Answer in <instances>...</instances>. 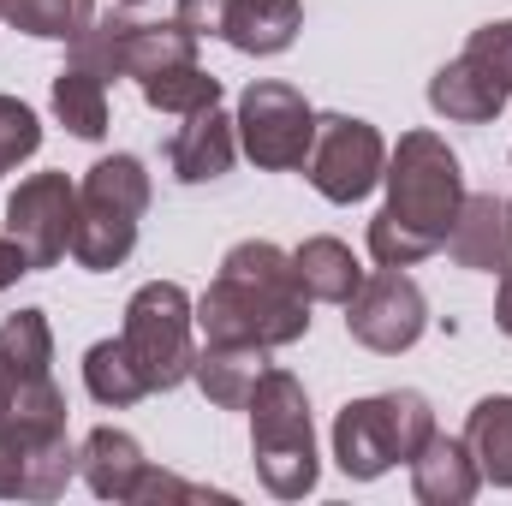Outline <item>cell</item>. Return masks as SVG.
I'll return each instance as SVG.
<instances>
[{"mask_svg":"<svg viewBox=\"0 0 512 506\" xmlns=\"http://www.w3.org/2000/svg\"><path fill=\"white\" fill-rule=\"evenodd\" d=\"M197 328L209 340H233V346H292L310 334V292L298 286L292 251L245 239L233 245L221 274L209 280V292L197 298Z\"/></svg>","mask_w":512,"mask_h":506,"instance_id":"2","label":"cell"},{"mask_svg":"<svg viewBox=\"0 0 512 506\" xmlns=\"http://www.w3.org/2000/svg\"><path fill=\"white\" fill-rule=\"evenodd\" d=\"M233 155H239V120H227L221 102L203 108V114H185V126L173 131V143H167V167H173V179H185V185L221 179V173L233 167Z\"/></svg>","mask_w":512,"mask_h":506,"instance_id":"12","label":"cell"},{"mask_svg":"<svg viewBox=\"0 0 512 506\" xmlns=\"http://www.w3.org/2000/svg\"><path fill=\"white\" fill-rule=\"evenodd\" d=\"M197 304L185 298V286L173 280H149L137 286L126 304V352L137 364V376L149 381V393H167L179 381H191V364H197Z\"/></svg>","mask_w":512,"mask_h":506,"instance_id":"6","label":"cell"},{"mask_svg":"<svg viewBox=\"0 0 512 506\" xmlns=\"http://www.w3.org/2000/svg\"><path fill=\"white\" fill-rule=\"evenodd\" d=\"M72 471H78L72 441L24 447L18 435L0 429V501H54V495H66Z\"/></svg>","mask_w":512,"mask_h":506,"instance_id":"13","label":"cell"},{"mask_svg":"<svg viewBox=\"0 0 512 506\" xmlns=\"http://www.w3.org/2000/svg\"><path fill=\"white\" fill-rule=\"evenodd\" d=\"M316 108L280 84V78H262L239 96V149L251 155L256 167L268 173H292L310 161V143H316Z\"/></svg>","mask_w":512,"mask_h":506,"instance_id":"8","label":"cell"},{"mask_svg":"<svg viewBox=\"0 0 512 506\" xmlns=\"http://www.w3.org/2000/svg\"><path fill=\"white\" fill-rule=\"evenodd\" d=\"M137 90H143V102H149L155 114H203V108H215V102H221V78H215V72H203L197 60H179V66H167V72L143 78Z\"/></svg>","mask_w":512,"mask_h":506,"instance_id":"26","label":"cell"},{"mask_svg":"<svg viewBox=\"0 0 512 506\" xmlns=\"http://www.w3.org/2000/svg\"><path fill=\"white\" fill-rule=\"evenodd\" d=\"M36 149H42V120L18 96H0V173H12L18 161H30Z\"/></svg>","mask_w":512,"mask_h":506,"instance_id":"27","label":"cell"},{"mask_svg":"<svg viewBox=\"0 0 512 506\" xmlns=\"http://www.w3.org/2000/svg\"><path fill=\"white\" fill-rule=\"evenodd\" d=\"M78 471H84L90 495H102V501H131L137 483H143V471H149V459H143L137 435L114 429V423H102V429L84 435V447H78Z\"/></svg>","mask_w":512,"mask_h":506,"instance_id":"17","label":"cell"},{"mask_svg":"<svg viewBox=\"0 0 512 506\" xmlns=\"http://www.w3.org/2000/svg\"><path fill=\"white\" fill-rule=\"evenodd\" d=\"M126 6H143V0H126Z\"/></svg>","mask_w":512,"mask_h":506,"instance_id":"34","label":"cell"},{"mask_svg":"<svg viewBox=\"0 0 512 506\" xmlns=\"http://www.w3.org/2000/svg\"><path fill=\"white\" fill-rule=\"evenodd\" d=\"M54 114L60 126L84 143L108 137V78H96L90 66H60L54 78Z\"/></svg>","mask_w":512,"mask_h":506,"instance_id":"22","label":"cell"},{"mask_svg":"<svg viewBox=\"0 0 512 506\" xmlns=\"http://www.w3.org/2000/svg\"><path fill=\"white\" fill-rule=\"evenodd\" d=\"M292 268H298V286L310 292V304H352L358 298V286H364V268H358V256L352 245H340V239H304L298 251H292Z\"/></svg>","mask_w":512,"mask_h":506,"instance_id":"19","label":"cell"},{"mask_svg":"<svg viewBox=\"0 0 512 506\" xmlns=\"http://www.w3.org/2000/svg\"><path fill=\"white\" fill-rule=\"evenodd\" d=\"M0 376H54V328L42 310H12L0 322Z\"/></svg>","mask_w":512,"mask_h":506,"instance_id":"24","label":"cell"},{"mask_svg":"<svg viewBox=\"0 0 512 506\" xmlns=\"http://www.w3.org/2000/svg\"><path fill=\"white\" fill-rule=\"evenodd\" d=\"M507 102H512V90L495 72H483L471 54L447 60V66L429 78V108H435L441 120H453V126H489V120H501Z\"/></svg>","mask_w":512,"mask_h":506,"instance_id":"14","label":"cell"},{"mask_svg":"<svg viewBox=\"0 0 512 506\" xmlns=\"http://www.w3.org/2000/svg\"><path fill=\"white\" fill-rule=\"evenodd\" d=\"M387 203L370 221V256L382 268H411L447 245L459 203H465V167L435 131H405L387 155Z\"/></svg>","mask_w":512,"mask_h":506,"instance_id":"1","label":"cell"},{"mask_svg":"<svg viewBox=\"0 0 512 506\" xmlns=\"http://www.w3.org/2000/svg\"><path fill=\"white\" fill-rule=\"evenodd\" d=\"M233 18V0H179V24L191 36H221Z\"/></svg>","mask_w":512,"mask_h":506,"instance_id":"30","label":"cell"},{"mask_svg":"<svg viewBox=\"0 0 512 506\" xmlns=\"http://www.w3.org/2000/svg\"><path fill=\"white\" fill-rule=\"evenodd\" d=\"M268 370V346H233V340H209L191 364V381L203 387L209 405L221 411H245L256 393V381Z\"/></svg>","mask_w":512,"mask_h":506,"instance_id":"18","label":"cell"},{"mask_svg":"<svg viewBox=\"0 0 512 506\" xmlns=\"http://www.w3.org/2000/svg\"><path fill=\"white\" fill-rule=\"evenodd\" d=\"M66 48H72V66H90L96 78H137V84L179 66V60H197V36L179 18L173 24H137V18H120V12L96 18Z\"/></svg>","mask_w":512,"mask_h":506,"instance_id":"7","label":"cell"},{"mask_svg":"<svg viewBox=\"0 0 512 506\" xmlns=\"http://www.w3.org/2000/svg\"><path fill=\"white\" fill-rule=\"evenodd\" d=\"M18 274H30V262H24V251H18L12 239H0V292H6Z\"/></svg>","mask_w":512,"mask_h":506,"instance_id":"31","label":"cell"},{"mask_svg":"<svg viewBox=\"0 0 512 506\" xmlns=\"http://www.w3.org/2000/svg\"><path fill=\"white\" fill-rule=\"evenodd\" d=\"M155 501H233V495H209V489H197V483H179L173 471H143V483H137V495H131V506H155Z\"/></svg>","mask_w":512,"mask_h":506,"instance_id":"29","label":"cell"},{"mask_svg":"<svg viewBox=\"0 0 512 506\" xmlns=\"http://www.w3.org/2000/svg\"><path fill=\"white\" fill-rule=\"evenodd\" d=\"M465 54L483 66V72H495L501 84L512 90V18L501 24H483V30H471V42H465Z\"/></svg>","mask_w":512,"mask_h":506,"instance_id":"28","label":"cell"},{"mask_svg":"<svg viewBox=\"0 0 512 506\" xmlns=\"http://www.w3.org/2000/svg\"><path fill=\"white\" fill-rule=\"evenodd\" d=\"M507 227H512V203H507Z\"/></svg>","mask_w":512,"mask_h":506,"instance_id":"33","label":"cell"},{"mask_svg":"<svg viewBox=\"0 0 512 506\" xmlns=\"http://www.w3.org/2000/svg\"><path fill=\"white\" fill-rule=\"evenodd\" d=\"M429 435H435V411L411 387H393V393H376V399H352L334 417V465L352 483H376L393 465H411Z\"/></svg>","mask_w":512,"mask_h":506,"instance_id":"4","label":"cell"},{"mask_svg":"<svg viewBox=\"0 0 512 506\" xmlns=\"http://www.w3.org/2000/svg\"><path fill=\"white\" fill-rule=\"evenodd\" d=\"M465 447L483 471V483L512 489V393H489L465 417Z\"/></svg>","mask_w":512,"mask_h":506,"instance_id":"21","label":"cell"},{"mask_svg":"<svg viewBox=\"0 0 512 506\" xmlns=\"http://www.w3.org/2000/svg\"><path fill=\"white\" fill-rule=\"evenodd\" d=\"M477 489H483V471H477L465 435H441L435 429L423 441V453L411 459V495L423 506H465L477 501Z\"/></svg>","mask_w":512,"mask_h":506,"instance_id":"15","label":"cell"},{"mask_svg":"<svg viewBox=\"0 0 512 506\" xmlns=\"http://www.w3.org/2000/svg\"><path fill=\"white\" fill-rule=\"evenodd\" d=\"M429 328V304H423V286L405 274V268H376L364 274L358 298L346 304V334L382 358H399L423 340Z\"/></svg>","mask_w":512,"mask_h":506,"instance_id":"10","label":"cell"},{"mask_svg":"<svg viewBox=\"0 0 512 506\" xmlns=\"http://www.w3.org/2000/svg\"><path fill=\"white\" fill-rule=\"evenodd\" d=\"M0 18L42 42H78L96 24V0H0Z\"/></svg>","mask_w":512,"mask_h":506,"instance_id":"25","label":"cell"},{"mask_svg":"<svg viewBox=\"0 0 512 506\" xmlns=\"http://www.w3.org/2000/svg\"><path fill=\"white\" fill-rule=\"evenodd\" d=\"M447 256H453L459 268H477V274H501V268L512 262L507 203H501L495 191H483V197L465 191L459 221H453V233H447Z\"/></svg>","mask_w":512,"mask_h":506,"instance_id":"16","label":"cell"},{"mask_svg":"<svg viewBox=\"0 0 512 506\" xmlns=\"http://www.w3.org/2000/svg\"><path fill=\"white\" fill-rule=\"evenodd\" d=\"M72 227H78V185L66 173H30L6 197V239L24 251L30 274L54 268L72 251Z\"/></svg>","mask_w":512,"mask_h":506,"instance_id":"11","label":"cell"},{"mask_svg":"<svg viewBox=\"0 0 512 506\" xmlns=\"http://www.w3.org/2000/svg\"><path fill=\"white\" fill-rule=\"evenodd\" d=\"M149 209V173L137 155H102L78 185V227L72 256L90 274H108L137 251V221Z\"/></svg>","mask_w":512,"mask_h":506,"instance_id":"5","label":"cell"},{"mask_svg":"<svg viewBox=\"0 0 512 506\" xmlns=\"http://www.w3.org/2000/svg\"><path fill=\"white\" fill-rule=\"evenodd\" d=\"M304 30V0H233L227 42L239 54H286Z\"/></svg>","mask_w":512,"mask_h":506,"instance_id":"20","label":"cell"},{"mask_svg":"<svg viewBox=\"0 0 512 506\" xmlns=\"http://www.w3.org/2000/svg\"><path fill=\"white\" fill-rule=\"evenodd\" d=\"M495 322H501V334L512 340V262L501 268V298H495Z\"/></svg>","mask_w":512,"mask_h":506,"instance_id":"32","label":"cell"},{"mask_svg":"<svg viewBox=\"0 0 512 506\" xmlns=\"http://www.w3.org/2000/svg\"><path fill=\"white\" fill-rule=\"evenodd\" d=\"M304 173H310V185H316L328 203H358V197H370L387 173L382 131L370 126V120H352V114H322Z\"/></svg>","mask_w":512,"mask_h":506,"instance_id":"9","label":"cell"},{"mask_svg":"<svg viewBox=\"0 0 512 506\" xmlns=\"http://www.w3.org/2000/svg\"><path fill=\"white\" fill-rule=\"evenodd\" d=\"M84 387H90V399L108 405V411H126L137 399H149V381L137 376L126 340H96V346L84 352Z\"/></svg>","mask_w":512,"mask_h":506,"instance_id":"23","label":"cell"},{"mask_svg":"<svg viewBox=\"0 0 512 506\" xmlns=\"http://www.w3.org/2000/svg\"><path fill=\"white\" fill-rule=\"evenodd\" d=\"M251 459L256 477L274 501H304L316 489V429H310V399L292 370H262L251 393Z\"/></svg>","mask_w":512,"mask_h":506,"instance_id":"3","label":"cell"}]
</instances>
